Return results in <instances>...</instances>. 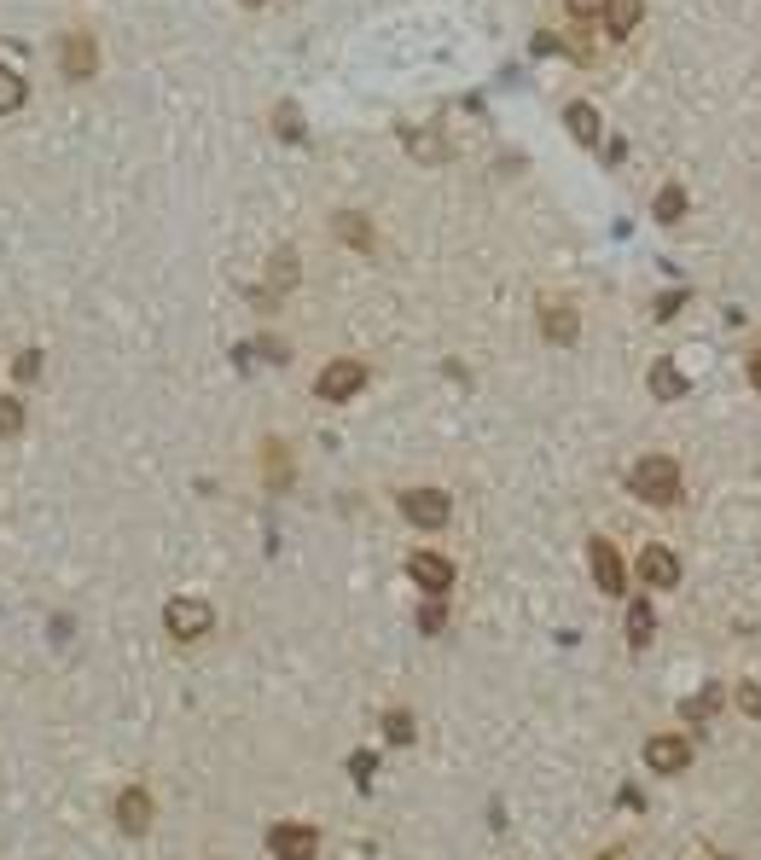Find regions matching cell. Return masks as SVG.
<instances>
[{
  "instance_id": "1",
  "label": "cell",
  "mask_w": 761,
  "mask_h": 860,
  "mask_svg": "<svg viewBox=\"0 0 761 860\" xmlns=\"http://www.w3.org/2000/svg\"><path fill=\"white\" fill-rule=\"evenodd\" d=\"M628 489L645 506H674L680 500V466L669 460V453H645V460L628 471Z\"/></svg>"
},
{
  "instance_id": "2",
  "label": "cell",
  "mask_w": 761,
  "mask_h": 860,
  "mask_svg": "<svg viewBox=\"0 0 761 860\" xmlns=\"http://www.w3.org/2000/svg\"><path fill=\"white\" fill-rule=\"evenodd\" d=\"M163 628H169L174 640H204V634H216L210 599H169L163 604Z\"/></svg>"
},
{
  "instance_id": "3",
  "label": "cell",
  "mask_w": 761,
  "mask_h": 860,
  "mask_svg": "<svg viewBox=\"0 0 761 860\" xmlns=\"http://www.w3.org/2000/svg\"><path fill=\"white\" fill-rule=\"evenodd\" d=\"M268 849H273V860H314L320 854V831L309 820H273Z\"/></svg>"
},
{
  "instance_id": "4",
  "label": "cell",
  "mask_w": 761,
  "mask_h": 860,
  "mask_svg": "<svg viewBox=\"0 0 761 860\" xmlns=\"http://www.w3.org/2000/svg\"><path fill=\"white\" fill-rule=\"evenodd\" d=\"M367 390V361H332L320 378H314V396L320 401H349Z\"/></svg>"
},
{
  "instance_id": "5",
  "label": "cell",
  "mask_w": 761,
  "mask_h": 860,
  "mask_svg": "<svg viewBox=\"0 0 761 860\" xmlns=\"http://www.w3.org/2000/svg\"><path fill=\"white\" fill-rule=\"evenodd\" d=\"M401 518L419 523V529H442L453 518V500L442 489H408V494H401Z\"/></svg>"
},
{
  "instance_id": "6",
  "label": "cell",
  "mask_w": 761,
  "mask_h": 860,
  "mask_svg": "<svg viewBox=\"0 0 761 860\" xmlns=\"http://www.w3.org/2000/svg\"><path fill=\"white\" fill-rule=\"evenodd\" d=\"M692 762V744L680 739V732H657V739H645V768L651 773H687Z\"/></svg>"
},
{
  "instance_id": "7",
  "label": "cell",
  "mask_w": 761,
  "mask_h": 860,
  "mask_svg": "<svg viewBox=\"0 0 761 860\" xmlns=\"http://www.w3.org/2000/svg\"><path fill=\"white\" fill-rule=\"evenodd\" d=\"M588 564H593V581H599V593H622L628 588V570H622V552L604 541V536H593L588 541Z\"/></svg>"
},
{
  "instance_id": "8",
  "label": "cell",
  "mask_w": 761,
  "mask_h": 860,
  "mask_svg": "<svg viewBox=\"0 0 761 860\" xmlns=\"http://www.w3.org/2000/svg\"><path fill=\"white\" fill-rule=\"evenodd\" d=\"M408 576L419 581L430 599H442V593L453 588V564L442 559V552H413V559H408Z\"/></svg>"
},
{
  "instance_id": "9",
  "label": "cell",
  "mask_w": 761,
  "mask_h": 860,
  "mask_svg": "<svg viewBox=\"0 0 761 860\" xmlns=\"http://www.w3.org/2000/svg\"><path fill=\"white\" fill-rule=\"evenodd\" d=\"M93 64H99L93 36H88V30H70V36H64V47H59V70L70 76V82H82V76H93Z\"/></svg>"
},
{
  "instance_id": "10",
  "label": "cell",
  "mask_w": 761,
  "mask_h": 860,
  "mask_svg": "<svg viewBox=\"0 0 761 860\" xmlns=\"http://www.w3.org/2000/svg\"><path fill=\"white\" fill-rule=\"evenodd\" d=\"M640 581H645V588H657V593H663V588H674V581H680V559H674V552L669 547H645L640 552Z\"/></svg>"
},
{
  "instance_id": "11",
  "label": "cell",
  "mask_w": 761,
  "mask_h": 860,
  "mask_svg": "<svg viewBox=\"0 0 761 860\" xmlns=\"http://www.w3.org/2000/svg\"><path fill=\"white\" fill-rule=\"evenodd\" d=\"M117 826L129 831V838H146V831H151V797L140 786H129L117 797Z\"/></svg>"
},
{
  "instance_id": "12",
  "label": "cell",
  "mask_w": 761,
  "mask_h": 860,
  "mask_svg": "<svg viewBox=\"0 0 761 860\" xmlns=\"http://www.w3.org/2000/svg\"><path fill=\"white\" fill-rule=\"evenodd\" d=\"M541 332H547V343H575L581 320H575V309H570V302L547 297V302H541Z\"/></svg>"
},
{
  "instance_id": "13",
  "label": "cell",
  "mask_w": 761,
  "mask_h": 860,
  "mask_svg": "<svg viewBox=\"0 0 761 860\" xmlns=\"http://www.w3.org/2000/svg\"><path fill=\"white\" fill-rule=\"evenodd\" d=\"M651 634H657V604H651V599H633V604H628V646L645 651Z\"/></svg>"
},
{
  "instance_id": "14",
  "label": "cell",
  "mask_w": 761,
  "mask_h": 860,
  "mask_svg": "<svg viewBox=\"0 0 761 860\" xmlns=\"http://www.w3.org/2000/svg\"><path fill=\"white\" fill-rule=\"evenodd\" d=\"M645 384H651V396H657V401H680V396H687V372H680L674 361H657Z\"/></svg>"
},
{
  "instance_id": "15",
  "label": "cell",
  "mask_w": 761,
  "mask_h": 860,
  "mask_svg": "<svg viewBox=\"0 0 761 860\" xmlns=\"http://www.w3.org/2000/svg\"><path fill=\"white\" fill-rule=\"evenodd\" d=\"M640 12H645V0H611V7H604V30L633 36V30H640Z\"/></svg>"
},
{
  "instance_id": "16",
  "label": "cell",
  "mask_w": 761,
  "mask_h": 860,
  "mask_svg": "<svg viewBox=\"0 0 761 860\" xmlns=\"http://www.w3.org/2000/svg\"><path fill=\"white\" fill-rule=\"evenodd\" d=\"M564 122H570L575 140H588V146L599 140V111L588 106V99H570V106H564Z\"/></svg>"
},
{
  "instance_id": "17",
  "label": "cell",
  "mask_w": 761,
  "mask_h": 860,
  "mask_svg": "<svg viewBox=\"0 0 761 860\" xmlns=\"http://www.w3.org/2000/svg\"><path fill=\"white\" fill-rule=\"evenodd\" d=\"M23 93H30V82H23L12 64H0V117L18 111V106H23Z\"/></svg>"
},
{
  "instance_id": "18",
  "label": "cell",
  "mask_w": 761,
  "mask_h": 860,
  "mask_svg": "<svg viewBox=\"0 0 761 860\" xmlns=\"http://www.w3.org/2000/svg\"><path fill=\"white\" fill-rule=\"evenodd\" d=\"M338 233H343L354 250H372V227H367L361 216H354V210H343V216H338Z\"/></svg>"
},
{
  "instance_id": "19",
  "label": "cell",
  "mask_w": 761,
  "mask_h": 860,
  "mask_svg": "<svg viewBox=\"0 0 761 860\" xmlns=\"http://www.w3.org/2000/svg\"><path fill=\"white\" fill-rule=\"evenodd\" d=\"M680 216H687V192L663 187V192H657V221H680Z\"/></svg>"
},
{
  "instance_id": "20",
  "label": "cell",
  "mask_w": 761,
  "mask_h": 860,
  "mask_svg": "<svg viewBox=\"0 0 761 860\" xmlns=\"http://www.w3.org/2000/svg\"><path fill=\"white\" fill-rule=\"evenodd\" d=\"M23 430V396H0V437H18Z\"/></svg>"
},
{
  "instance_id": "21",
  "label": "cell",
  "mask_w": 761,
  "mask_h": 860,
  "mask_svg": "<svg viewBox=\"0 0 761 860\" xmlns=\"http://www.w3.org/2000/svg\"><path fill=\"white\" fill-rule=\"evenodd\" d=\"M384 739H390V744H413V716H408V710H390V716H384Z\"/></svg>"
},
{
  "instance_id": "22",
  "label": "cell",
  "mask_w": 761,
  "mask_h": 860,
  "mask_svg": "<svg viewBox=\"0 0 761 860\" xmlns=\"http://www.w3.org/2000/svg\"><path fill=\"white\" fill-rule=\"evenodd\" d=\"M715 703H721V692H698V698L680 703V716H687V721H703V716H715Z\"/></svg>"
},
{
  "instance_id": "23",
  "label": "cell",
  "mask_w": 761,
  "mask_h": 860,
  "mask_svg": "<svg viewBox=\"0 0 761 860\" xmlns=\"http://www.w3.org/2000/svg\"><path fill=\"white\" fill-rule=\"evenodd\" d=\"M291 477V466H286V442H268V483L279 489Z\"/></svg>"
},
{
  "instance_id": "24",
  "label": "cell",
  "mask_w": 761,
  "mask_h": 860,
  "mask_svg": "<svg viewBox=\"0 0 761 860\" xmlns=\"http://www.w3.org/2000/svg\"><path fill=\"white\" fill-rule=\"evenodd\" d=\"M12 372L23 378V384H30V378L41 372V349H18V361H12Z\"/></svg>"
},
{
  "instance_id": "25",
  "label": "cell",
  "mask_w": 761,
  "mask_h": 860,
  "mask_svg": "<svg viewBox=\"0 0 761 860\" xmlns=\"http://www.w3.org/2000/svg\"><path fill=\"white\" fill-rule=\"evenodd\" d=\"M564 7H570V18H604L611 0H564Z\"/></svg>"
},
{
  "instance_id": "26",
  "label": "cell",
  "mask_w": 761,
  "mask_h": 860,
  "mask_svg": "<svg viewBox=\"0 0 761 860\" xmlns=\"http://www.w3.org/2000/svg\"><path fill=\"white\" fill-rule=\"evenodd\" d=\"M739 710L744 716H761V687H755V680H744V687H739Z\"/></svg>"
},
{
  "instance_id": "27",
  "label": "cell",
  "mask_w": 761,
  "mask_h": 860,
  "mask_svg": "<svg viewBox=\"0 0 761 860\" xmlns=\"http://www.w3.org/2000/svg\"><path fill=\"white\" fill-rule=\"evenodd\" d=\"M442 622H448V617H442V604H424V611H419V628H424V634H437Z\"/></svg>"
},
{
  "instance_id": "28",
  "label": "cell",
  "mask_w": 761,
  "mask_h": 860,
  "mask_svg": "<svg viewBox=\"0 0 761 860\" xmlns=\"http://www.w3.org/2000/svg\"><path fill=\"white\" fill-rule=\"evenodd\" d=\"M680 302H687V297H680V291H669L663 302H657V320H669V314H680Z\"/></svg>"
},
{
  "instance_id": "29",
  "label": "cell",
  "mask_w": 761,
  "mask_h": 860,
  "mask_svg": "<svg viewBox=\"0 0 761 860\" xmlns=\"http://www.w3.org/2000/svg\"><path fill=\"white\" fill-rule=\"evenodd\" d=\"M750 384L761 390V349H755V356H750Z\"/></svg>"
},
{
  "instance_id": "30",
  "label": "cell",
  "mask_w": 761,
  "mask_h": 860,
  "mask_svg": "<svg viewBox=\"0 0 761 860\" xmlns=\"http://www.w3.org/2000/svg\"><path fill=\"white\" fill-rule=\"evenodd\" d=\"M599 860H622V854H599Z\"/></svg>"
},
{
  "instance_id": "31",
  "label": "cell",
  "mask_w": 761,
  "mask_h": 860,
  "mask_svg": "<svg viewBox=\"0 0 761 860\" xmlns=\"http://www.w3.org/2000/svg\"><path fill=\"white\" fill-rule=\"evenodd\" d=\"M250 7H257V0H250Z\"/></svg>"
}]
</instances>
